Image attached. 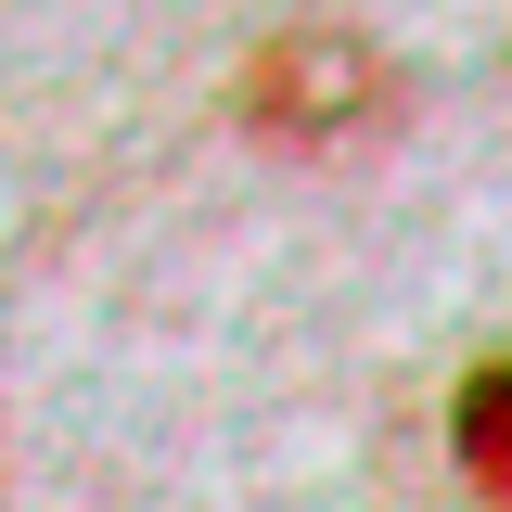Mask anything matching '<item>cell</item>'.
<instances>
[{"label":"cell","instance_id":"7a4b0ae2","mask_svg":"<svg viewBox=\"0 0 512 512\" xmlns=\"http://www.w3.org/2000/svg\"><path fill=\"white\" fill-rule=\"evenodd\" d=\"M461 461H474V487L512 474V372H474V384H461Z\"/></svg>","mask_w":512,"mask_h":512},{"label":"cell","instance_id":"6da1fadb","mask_svg":"<svg viewBox=\"0 0 512 512\" xmlns=\"http://www.w3.org/2000/svg\"><path fill=\"white\" fill-rule=\"evenodd\" d=\"M244 116L269 128V141L333 154V141H359V128L397 116V77H384L372 39H269V52L244 64Z\"/></svg>","mask_w":512,"mask_h":512}]
</instances>
